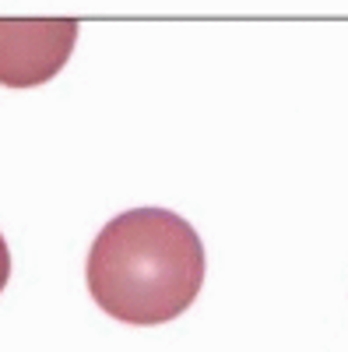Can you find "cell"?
<instances>
[{
  "label": "cell",
  "instance_id": "obj_1",
  "mask_svg": "<svg viewBox=\"0 0 348 352\" xmlns=\"http://www.w3.org/2000/svg\"><path fill=\"white\" fill-rule=\"evenodd\" d=\"M205 243L169 208H130L102 226L89 250L92 300L124 324L180 317L205 282Z\"/></svg>",
  "mask_w": 348,
  "mask_h": 352
},
{
  "label": "cell",
  "instance_id": "obj_2",
  "mask_svg": "<svg viewBox=\"0 0 348 352\" xmlns=\"http://www.w3.org/2000/svg\"><path fill=\"white\" fill-rule=\"evenodd\" d=\"M74 43V18H0V85H46L64 71Z\"/></svg>",
  "mask_w": 348,
  "mask_h": 352
},
{
  "label": "cell",
  "instance_id": "obj_3",
  "mask_svg": "<svg viewBox=\"0 0 348 352\" xmlns=\"http://www.w3.org/2000/svg\"><path fill=\"white\" fill-rule=\"evenodd\" d=\"M8 278H11V250H8L4 232H0V289L8 285Z\"/></svg>",
  "mask_w": 348,
  "mask_h": 352
}]
</instances>
